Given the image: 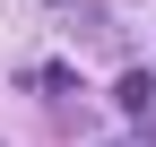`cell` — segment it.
<instances>
[{
    "label": "cell",
    "mask_w": 156,
    "mask_h": 147,
    "mask_svg": "<svg viewBox=\"0 0 156 147\" xmlns=\"http://www.w3.org/2000/svg\"><path fill=\"white\" fill-rule=\"evenodd\" d=\"M113 104H122V113H147V104H156V78H147V69H130V78L113 87Z\"/></svg>",
    "instance_id": "cell-1"
}]
</instances>
